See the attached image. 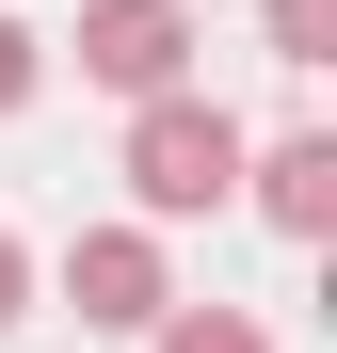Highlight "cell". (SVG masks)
<instances>
[{
	"mask_svg": "<svg viewBox=\"0 0 337 353\" xmlns=\"http://www.w3.org/2000/svg\"><path fill=\"white\" fill-rule=\"evenodd\" d=\"M65 305H81L96 337H145L161 305H177V273H161L145 225H81V241H65Z\"/></svg>",
	"mask_w": 337,
	"mask_h": 353,
	"instance_id": "cell-3",
	"label": "cell"
},
{
	"mask_svg": "<svg viewBox=\"0 0 337 353\" xmlns=\"http://www.w3.org/2000/svg\"><path fill=\"white\" fill-rule=\"evenodd\" d=\"M273 17V65H337V0H257Z\"/></svg>",
	"mask_w": 337,
	"mask_h": 353,
	"instance_id": "cell-6",
	"label": "cell"
},
{
	"mask_svg": "<svg viewBox=\"0 0 337 353\" xmlns=\"http://www.w3.org/2000/svg\"><path fill=\"white\" fill-rule=\"evenodd\" d=\"M32 81H48V48H32V17H0V112H32Z\"/></svg>",
	"mask_w": 337,
	"mask_h": 353,
	"instance_id": "cell-7",
	"label": "cell"
},
{
	"mask_svg": "<svg viewBox=\"0 0 337 353\" xmlns=\"http://www.w3.org/2000/svg\"><path fill=\"white\" fill-rule=\"evenodd\" d=\"M145 353H273V337H257L241 305H161V321H145Z\"/></svg>",
	"mask_w": 337,
	"mask_h": 353,
	"instance_id": "cell-5",
	"label": "cell"
},
{
	"mask_svg": "<svg viewBox=\"0 0 337 353\" xmlns=\"http://www.w3.org/2000/svg\"><path fill=\"white\" fill-rule=\"evenodd\" d=\"M81 81H112V97L193 81V0H81Z\"/></svg>",
	"mask_w": 337,
	"mask_h": 353,
	"instance_id": "cell-2",
	"label": "cell"
},
{
	"mask_svg": "<svg viewBox=\"0 0 337 353\" xmlns=\"http://www.w3.org/2000/svg\"><path fill=\"white\" fill-rule=\"evenodd\" d=\"M32 305V257H17V225H0V321H17Z\"/></svg>",
	"mask_w": 337,
	"mask_h": 353,
	"instance_id": "cell-8",
	"label": "cell"
},
{
	"mask_svg": "<svg viewBox=\"0 0 337 353\" xmlns=\"http://www.w3.org/2000/svg\"><path fill=\"white\" fill-rule=\"evenodd\" d=\"M129 193H145V225H193V209H225V193H241V112H209L193 81L129 97Z\"/></svg>",
	"mask_w": 337,
	"mask_h": 353,
	"instance_id": "cell-1",
	"label": "cell"
},
{
	"mask_svg": "<svg viewBox=\"0 0 337 353\" xmlns=\"http://www.w3.org/2000/svg\"><path fill=\"white\" fill-rule=\"evenodd\" d=\"M241 193L289 225V241H321V225H337V145H321V129H289V145H241Z\"/></svg>",
	"mask_w": 337,
	"mask_h": 353,
	"instance_id": "cell-4",
	"label": "cell"
}]
</instances>
